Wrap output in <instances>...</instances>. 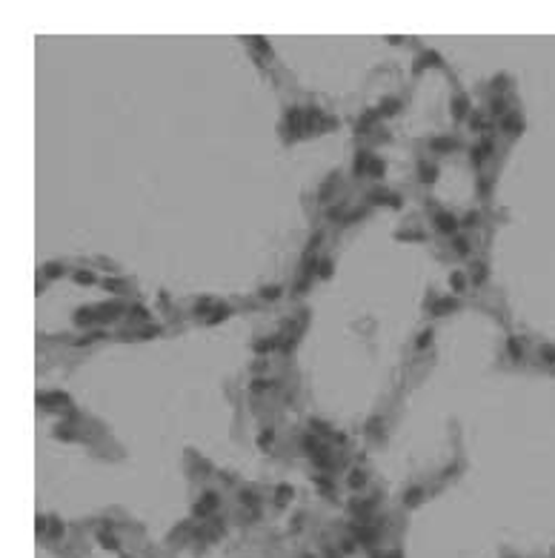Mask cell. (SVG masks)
Segmentation results:
<instances>
[{
    "mask_svg": "<svg viewBox=\"0 0 555 558\" xmlns=\"http://www.w3.org/2000/svg\"><path fill=\"white\" fill-rule=\"evenodd\" d=\"M215 507H218V495H215V493H206L201 504H195V515H198V518H203V515H209Z\"/></svg>",
    "mask_w": 555,
    "mask_h": 558,
    "instance_id": "cell-1",
    "label": "cell"
},
{
    "mask_svg": "<svg viewBox=\"0 0 555 558\" xmlns=\"http://www.w3.org/2000/svg\"><path fill=\"white\" fill-rule=\"evenodd\" d=\"M435 223H438V229L441 232H455L458 229V221H455L452 215H447V212L435 215Z\"/></svg>",
    "mask_w": 555,
    "mask_h": 558,
    "instance_id": "cell-2",
    "label": "cell"
},
{
    "mask_svg": "<svg viewBox=\"0 0 555 558\" xmlns=\"http://www.w3.org/2000/svg\"><path fill=\"white\" fill-rule=\"evenodd\" d=\"M455 307H458V301H455V298H441V301H435V304H432V315H444V312H452Z\"/></svg>",
    "mask_w": 555,
    "mask_h": 558,
    "instance_id": "cell-3",
    "label": "cell"
},
{
    "mask_svg": "<svg viewBox=\"0 0 555 558\" xmlns=\"http://www.w3.org/2000/svg\"><path fill=\"white\" fill-rule=\"evenodd\" d=\"M98 321V315L92 309H78L75 312V324H80V327H89V324H95Z\"/></svg>",
    "mask_w": 555,
    "mask_h": 558,
    "instance_id": "cell-4",
    "label": "cell"
},
{
    "mask_svg": "<svg viewBox=\"0 0 555 558\" xmlns=\"http://www.w3.org/2000/svg\"><path fill=\"white\" fill-rule=\"evenodd\" d=\"M37 401L40 404H69V398L63 392H43V395H37Z\"/></svg>",
    "mask_w": 555,
    "mask_h": 558,
    "instance_id": "cell-5",
    "label": "cell"
},
{
    "mask_svg": "<svg viewBox=\"0 0 555 558\" xmlns=\"http://www.w3.org/2000/svg\"><path fill=\"white\" fill-rule=\"evenodd\" d=\"M489 152H492V140H484L481 146H478V149H475V152H472V161H475V164H484V161H487V155H489Z\"/></svg>",
    "mask_w": 555,
    "mask_h": 558,
    "instance_id": "cell-6",
    "label": "cell"
},
{
    "mask_svg": "<svg viewBox=\"0 0 555 558\" xmlns=\"http://www.w3.org/2000/svg\"><path fill=\"white\" fill-rule=\"evenodd\" d=\"M429 149H435V152H449V149H455V140H449V138H432V140H429Z\"/></svg>",
    "mask_w": 555,
    "mask_h": 558,
    "instance_id": "cell-7",
    "label": "cell"
},
{
    "mask_svg": "<svg viewBox=\"0 0 555 558\" xmlns=\"http://www.w3.org/2000/svg\"><path fill=\"white\" fill-rule=\"evenodd\" d=\"M421 498H423V490H421V487H412V490L404 495V504H406V507H418Z\"/></svg>",
    "mask_w": 555,
    "mask_h": 558,
    "instance_id": "cell-8",
    "label": "cell"
},
{
    "mask_svg": "<svg viewBox=\"0 0 555 558\" xmlns=\"http://www.w3.org/2000/svg\"><path fill=\"white\" fill-rule=\"evenodd\" d=\"M367 166H370V152H358L355 155V175H361V172H367Z\"/></svg>",
    "mask_w": 555,
    "mask_h": 558,
    "instance_id": "cell-9",
    "label": "cell"
},
{
    "mask_svg": "<svg viewBox=\"0 0 555 558\" xmlns=\"http://www.w3.org/2000/svg\"><path fill=\"white\" fill-rule=\"evenodd\" d=\"M43 275H46V278H60V275H63V263L49 261L46 266H43Z\"/></svg>",
    "mask_w": 555,
    "mask_h": 558,
    "instance_id": "cell-10",
    "label": "cell"
},
{
    "mask_svg": "<svg viewBox=\"0 0 555 558\" xmlns=\"http://www.w3.org/2000/svg\"><path fill=\"white\" fill-rule=\"evenodd\" d=\"M398 109H401V100H398V98H389V100H384V103H381V115H395Z\"/></svg>",
    "mask_w": 555,
    "mask_h": 558,
    "instance_id": "cell-11",
    "label": "cell"
},
{
    "mask_svg": "<svg viewBox=\"0 0 555 558\" xmlns=\"http://www.w3.org/2000/svg\"><path fill=\"white\" fill-rule=\"evenodd\" d=\"M232 312H229V307H218V309H212V315L206 318V324H218V321H223V318H229Z\"/></svg>",
    "mask_w": 555,
    "mask_h": 558,
    "instance_id": "cell-12",
    "label": "cell"
},
{
    "mask_svg": "<svg viewBox=\"0 0 555 558\" xmlns=\"http://www.w3.org/2000/svg\"><path fill=\"white\" fill-rule=\"evenodd\" d=\"M303 120H306V126H315V123H320V120H323V112H320V109H315V106H312V109H306V115H303Z\"/></svg>",
    "mask_w": 555,
    "mask_h": 558,
    "instance_id": "cell-13",
    "label": "cell"
},
{
    "mask_svg": "<svg viewBox=\"0 0 555 558\" xmlns=\"http://www.w3.org/2000/svg\"><path fill=\"white\" fill-rule=\"evenodd\" d=\"M303 449H306V452H309V455L315 458V455H318V452H320V444H318V438H312V435H306V438H303Z\"/></svg>",
    "mask_w": 555,
    "mask_h": 558,
    "instance_id": "cell-14",
    "label": "cell"
},
{
    "mask_svg": "<svg viewBox=\"0 0 555 558\" xmlns=\"http://www.w3.org/2000/svg\"><path fill=\"white\" fill-rule=\"evenodd\" d=\"M435 175H438V169H435V166L421 164V181H423V183H432V181H435Z\"/></svg>",
    "mask_w": 555,
    "mask_h": 558,
    "instance_id": "cell-15",
    "label": "cell"
},
{
    "mask_svg": "<svg viewBox=\"0 0 555 558\" xmlns=\"http://www.w3.org/2000/svg\"><path fill=\"white\" fill-rule=\"evenodd\" d=\"M452 115L455 117H464L467 115V98L461 95V98H455V103H452Z\"/></svg>",
    "mask_w": 555,
    "mask_h": 558,
    "instance_id": "cell-16",
    "label": "cell"
},
{
    "mask_svg": "<svg viewBox=\"0 0 555 558\" xmlns=\"http://www.w3.org/2000/svg\"><path fill=\"white\" fill-rule=\"evenodd\" d=\"M249 390H252L255 395L266 392V390H269V381H266V378H255V381H252V387H249Z\"/></svg>",
    "mask_w": 555,
    "mask_h": 558,
    "instance_id": "cell-17",
    "label": "cell"
},
{
    "mask_svg": "<svg viewBox=\"0 0 555 558\" xmlns=\"http://www.w3.org/2000/svg\"><path fill=\"white\" fill-rule=\"evenodd\" d=\"M504 129H509V132H521V120H518V115H506V117H504Z\"/></svg>",
    "mask_w": 555,
    "mask_h": 558,
    "instance_id": "cell-18",
    "label": "cell"
},
{
    "mask_svg": "<svg viewBox=\"0 0 555 558\" xmlns=\"http://www.w3.org/2000/svg\"><path fill=\"white\" fill-rule=\"evenodd\" d=\"M335 181H338V175H329V178H326V183L320 186V200H326V197H329V192H332Z\"/></svg>",
    "mask_w": 555,
    "mask_h": 558,
    "instance_id": "cell-19",
    "label": "cell"
},
{
    "mask_svg": "<svg viewBox=\"0 0 555 558\" xmlns=\"http://www.w3.org/2000/svg\"><path fill=\"white\" fill-rule=\"evenodd\" d=\"M261 295L266 298V301H275V298H281V286H264Z\"/></svg>",
    "mask_w": 555,
    "mask_h": 558,
    "instance_id": "cell-20",
    "label": "cell"
},
{
    "mask_svg": "<svg viewBox=\"0 0 555 558\" xmlns=\"http://www.w3.org/2000/svg\"><path fill=\"white\" fill-rule=\"evenodd\" d=\"M275 346H278V338H272V341H258V344H255V352H269Z\"/></svg>",
    "mask_w": 555,
    "mask_h": 558,
    "instance_id": "cell-21",
    "label": "cell"
},
{
    "mask_svg": "<svg viewBox=\"0 0 555 558\" xmlns=\"http://www.w3.org/2000/svg\"><path fill=\"white\" fill-rule=\"evenodd\" d=\"M98 541H101L106 550H118V541H115L112 535H106V532H101V535H98Z\"/></svg>",
    "mask_w": 555,
    "mask_h": 558,
    "instance_id": "cell-22",
    "label": "cell"
},
{
    "mask_svg": "<svg viewBox=\"0 0 555 558\" xmlns=\"http://www.w3.org/2000/svg\"><path fill=\"white\" fill-rule=\"evenodd\" d=\"M484 278H487V266H484V263H475V275H472V280H475V283H484Z\"/></svg>",
    "mask_w": 555,
    "mask_h": 558,
    "instance_id": "cell-23",
    "label": "cell"
},
{
    "mask_svg": "<svg viewBox=\"0 0 555 558\" xmlns=\"http://www.w3.org/2000/svg\"><path fill=\"white\" fill-rule=\"evenodd\" d=\"M364 481H367V478H364V473H358V470H355L352 475H349V487H352V490H358V487H364Z\"/></svg>",
    "mask_w": 555,
    "mask_h": 558,
    "instance_id": "cell-24",
    "label": "cell"
},
{
    "mask_svg": "<svg viewBox=\"0 0 555 558\" xmlns=\"http://www.w3.org/2000/svg\"><path fill=\"white\" fill-rule=\"evenodd\" d=\"M318 275L320 278H329V275H332V261H320L318 263Z\"/></svg>",
    "mask_w": 555,
    "mask_h": 558,
    "instance_id": "cell-25",
    "label": "cell"
},
{
    "mask_svg": "<svg viewBox=\"0 0 555 558\" xmlns=\"http://www.w3.org/2000/svg\"><path fill=\"white\" fill-rule=\"evenodd\" d=\"M541 358L547 363H555V346H541Z\"/></svg>",
    "mask_w": 555,
    "mask_h": 558,
    "instance_id": "cell-26",
    "label": "cell"
},
{
    "mask_svg": "<svg viewBox=\"0 0 555 558\" xmlns=\"http://www.w3.org/2000/svg\"><path fill=\"white\" fill-rule=\"evenodd\" d=\"M449 283H452V289H455V292H461V289H464V275H461V272H452Z\"/></svg>",
    "mask_w": 555,
    "mask_h": 558,
    "instance_id": "cell-27",
    "label": "cell"
},
{
    "mask_svg": "<svg viewBox=\"0 0 555 558\" xmlns=\"http://www.w3.org/2000/svg\"><path fill=\"white\" fill-rule=\"evenodd\" d=\"M315 464H318V467H329V464H332V455H326V449H320L318 455H315Z\"/></svg>",
    "mask_w": 555,
    "mask_h": 558,
    "instance_id": "cell-28",
    "label": "cell"
},
{
    "mask_svg": "<svg viewBox=\"0 0 555 558\" xmlns=\"http://www.w3.org/2000/svg\"><path fill=\"white\" fill-rule=\"evenodd\" d=\"M478 221H481V215H478V212H470L467 218H464V226H467V229H472V226H478Z\"/></svg>",
    "mask_w": 555,
    "mask_h": 558,
    "instance_id": "cell-29",
    "label": "cell"
},
{
    "mask_svg": "<svg viewBox=\"0 0 555 558\" xmlns=\"http://www.w3.org/2000/svg\"><path fill=\"white\" fill-rule=\"evenodd\" d=\"M269 444H272V429H264L258 435V446H269Z\"/></svg>",
    "mask_w": 555,
    "mask_h": 558,
    "instance_id": "cell-30",
    "label": "cell"
},
{
    "mask_svg": "<svg viewBox=\"0 0 555 558\" xmlns=\"http://www.w3.org/2000/svg\"><path fill=\"white\" fill-rule=\"evenodd\" d=\"M103 289H109V292H118V289H123V280H103Z\"/></svg>",
    "mask_w": 555,
    "mask_h": 558,
    "instance_id": "cell-31",
    "label": "cell"
},
{
    "mask_svg": "<svg viewBox=\"0 0 555 558\" xmlns=\"http://www.w3.org/2000/svg\"><path fill=\"white\" fill-rule=\"evenodd\" d=\"M455 252H461V255H467V252H470V244H467V238H455Z\"/></svg>",
    "mask_w": 555,
    "mask_h": 558,
    "instance_id": "cell-32",
    "label": "cell"
},
{
    "mask_svg": "<svg viewBox=\"0 0 555 558\" xmlns=\"http://www.w3.org/2000/svg\"><path fill=\"white\" fill-rule=\"evenodd\" d=\"M370 175L381 178V175H384V164H381V161H372V164H370Z\"/></svg>",
    "mask_w": 555,
    "mask_h": 558,
    "instance_id": "cell-33",
    "label": "cell"
},
{
    "mask_svg": "<svg viewBox=\"0 0 555 558\" xmlns=\"http://www.w3.org/2000/svg\"><path fill=\"white\" fill-rule=\"evenodd\" d=\"M509 355L512 358H521V344L515 341V338H509Z\"/></svg>",
    "mask_w": 555,
    "mask_h": 558,
    "instance_id": "cell-34",
    "label": "cell"
},
{
    "mask_svg": "<svg viewBox=\"0 0 555 558\" xmlns=\"http://www.w3.org/2000/svg\"><path fill=\"white\" fill-rule=\"evenodd\" d=\"M75 280H78V283H95V275H92V272H78Z\"/></svg>",
    "mask_w": 555,
    "mask_h": 558,
    "instance_id": "cell-35",
    "label": "cell"
},
{
    "mask_svg": "<svg viewBox=\"0 0 555 558\" xmlns=\"http://www.w3.org/2000/svg\"><path fill=\"white\" fill-rule=\"evenodd\" d=\"M429 341H432V329H426V332H421V335H418V346H421V349L429 344Z\"/></svg>",
    "mask_w": 555,
    "mask_h": 558,
    "instance_id": "cell-36",
    "label": "cell"
},
{
    "mask_svg": "<svg viewBox=\"0 0 555 558\" xmlns=\"http://www.w3.org/2000/svg\"><path fill=\"white\" fill-rule=\"evenodd\" d=\"M129 315H132V318H137V321H143V318H149V315H146V309H143V307H132V309H129Z\"/></svg>",
    "mask_w": 555,
    "mask_h": 558,
    "instance_id": "cell-37",
    "label": "cell"
},
{
    "mask_svg": "<svg viewBox=\"0 0 555 558\" xmlns=\"http://www.w3.org/2000/svg\"><path fill=\"white\" fill-rule=\"evenodd\" d=\"M278 498H281V501H286V498H292V487H286V484H281V487H278Z\"/></svg>",
    "mask_w": 555,
    "mask_h": 558,
    "instance_id": "cell-38",
    "label": "cell"
},
{
    "mask_svg": "<svg viewBox=\"0 0 555 558\" xmlns=\"http://www.w3.org/2000/svg\"><path fill=\"white\" fill-rule=\"evenodd\" d=\"M378 427H381V418H372L370 424H367V432H370V435H378Z\"/></svg>",
    "mask_w": 555,
    "mask_h": 558,
    "instance_id": "cell-39",
    "label": "cell"
},
{
    "mask_svg": "<svg viewBox=\"0 0 555 558\" xmlns=\"http://www.w3.org/2000/svg\"><path fill=\"white\" fill-rule=\"evenodd\" d=\"M240 501H243V504H249V507H255V504H258L255 493H240Z\"/></svg>",
    "mask_w": 555,
    "mask_h": 558,
    "instance_id": "cell-40",
    "label": "cell"
},
{
    "mask_svg": "<svg viewBox=\"0 0 555 558\" xmlns=\"http://www.w3.org/2000/svg\"><path fill=\"white\" fill-rule=\"evenodd\" d=\"M252 40H255V46H258V52H266V55H269V43H266L264 37H252Z\"/></svg>",
    "mask_w": 555,
    "mask_h": 558,
    "instance_id": "cell-41",
    "label": "cell"
},
{
    "mask_svg": "<svg viewBox=\"0 0 555 558\" xmlns=\"http://www.w3.org/2000/svg\"><path fill=\"white\" fill-rule=\"evenodd\" d=\"M60 532H63V524H57V521H52V527H49V535H52V538H57Z\"/></svg>",
    "mask_w": 555,
    "mask_h": 558,
    "instance_id": "cell-42",
    "label": "cell"
},
{
    "mask_svg": "<svg viewBox=\"0 0 555 558\" xmlns=\"http://www.w3.org/2000/svg\"><path fill=\"white\" fill-rule=\"evenodd\" d=\"M489 109H492V115H504V103H501V100H492Z\"/></svg>",
    "mask_w": 555,
    "mask_h": 558,
    "instance_id": "cell-43",
    "label": "cell"
},
{
    "mask_svg": "<svg viewBox=\"0 0 555 558\" xmlns=\"http://www.w3.org/2000/svg\"><path fill=\"white\" fill-rule=\"evenodd\" d=\"M401 238H404V241H421V238H423V235H421V232H404V235H401Z\"/></svg>",
    "mask_w": 555,
    "mask_h": 558,
    "instance_id": "cell-44",
    "label": "cell"
},
{
    "mask_svg": "<svg viewBox=\"0 0 555 558\" xmlns=\"http://www.w3.org/2000/svg\"><path fill=\"white\" fill-rule=\"evenodd\" d=\"M344 209H346V203H338V206H332V209H329V218H338Z\"/></svg>",
    "mask_w": 555,
    "mask_h": 558,
    "instance_id": "cell-45",
    "label": "cell"
},
{
    "mask_svg": "<svg viewBox=\"0 0 555 558\" xmlns=\"http://www.w3.org/2000/svg\"><path fill=\"white\" fill-rule=\"evenodd\" d=\"M158 332H160V329H158V327H152V329H143V332H140V335H143V338H155V335H158Z\"/></svg>",
    "mask_w": 555,
    "mask_h": 558,
    "instance_id": "cell-46",
    "label": "cell"
},
{
    "mask_svg": "<svg viewBox=\"0 0 555 558\" xmlns=\"http://www.w3.org/2000/svg\"><path fill=\"white\" fill-rule=\"evenodd\" d=\"M312 427L318 429V432H329V427H326V424H323V421H312Z\"/></svg>",
    "mask_w": 555,
    "mask_h": 558,
    "instance_id": "cell-47",
    "label": "cell"
},
{
    "mask_svg": "<svg viewBox=\"0 0 555 558\" xmlns=\"http://www.w3.org/2000/svg\"><path fill=\"white\" fill-rule=\"evenodd\" d=\"M37 532H46V518H37Z\"/></svg>",
    "mask_w": 555,
    "mask_h": 558,
    "instance_id": "cell-48",
    "label": "cell"
},
{
    "mask_svg": "<svg viewBox=\"0 0 555 558\" xmlns=\"http://www.w3.org/2000/svg\"><path fill=\"white\" fill-rule=\"evenodd\" d=\"M387 558H401V553H389V556Z\"/></svg>",
    "mask_w": 555,
    "mask_h": 558,
    "instance_id": "cell-49",
    "label": "cell"
},
{
    "mask_svg": "<svg viewBox=\"0 0 555 558\" xmlns=\"http://www.w3.org/2000/svg\"><path fill=\"white\" fill-rule=\"evenodd\" d=\"M306 558H309V556H306Z\"/></svg>",
    "mask_w": 555,
    "mask_h": 558,
    "instance_id": "cell-50",
    "label": "cell"
}]
</instances>
